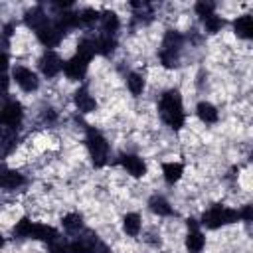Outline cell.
<instances>
[{"label":"cell","instance_id":"obj_1","mask_svg":"<svg viewBox=\"0 0 253 253\" xmlns=\"http://www.w3.org/2000/svg\"><path fill=\"white\" fill-rule=\"evenodd\" d=\"M160 117L162 121L172 126L174 130L184 126V107H182V97L178 89H168L162 97H160V105H158Z\"/></svg>","mask_w":253,"mask_h":253},{"label":"cell","instance_id":"obj_26","mask_svg":"<svg viewBox=\"0 0 253 253\" xmlns=\"http://www.w3.org/2000/svg\"><path fill=\"white\" fill-rule=\"evenodd\" d=\"M204 26H206V30H208L210 34H217V32L225 26V20L219 18L217 14H211V16H208V18H204Z\"/></svg>","mask_w":253,"mask_h":253},{"label":"cell","instance_id":"obj_25","mask_svg":"<svg viewBox=\"0 0 253 253\" xmlns=\"http://www.w3.org/2000/svg\"><path fill=\"white\" fill-rule=\"evenodd\" d=\"M61 223H63V227H65L69 233H75V231H81V227H83V217H81L79 213H67Z\"/></svg>","mask_w":253,"mask_h":253},{"label":"cell","instance_id":"obj_18","mask_svg":"<svg viewBox=\"0 0 253 253\" xmlns=\"http://www.w3.org/2000/svg\"><path fill=\"white\" fill-rule=\"evenodd\" d=\"M196 113H198L200 121H204V123H208V125H211V123H215V121H217V109H215L211 103H208V101L198 103Z\"/></svg>","mask_w":253,"mask_h":253},{"label":"cell","instance_id":"obj_22","mask_svg":"<svg viewBox=\"0 0 253 253\" xmlns=\"http://www.w3.org/2000/svg\"><path fill=\"white\" fill-rule=\"evenodd\" d=\"M204 245H206V237L202 235L200 229L188 233V237H186V249H188L190 253H200V251L204 249Z\"/></svg>","mask_w":253,"mask_h":253},{"label":"cell","instance_id":"obj_7","mask_svg":"<svg viewBox=\"0 0 253 253\" xmlns=\"http://www.w3.org/2000/svg\"><path fill=\"white\" fill-rule=\"evenodd\" d=\"M24 22H26V26H28V28H32V30L38 34V32H40L42 28H45L51 20L47 18V14L43 12V8H42V6H36V8H32V10H28V12H26Z\"/></svg>","mask_w":253,"mask_h":253},{"label":"cell","instance_id":"obj_21","mask_svg":"<svg viewBox=\"0 0 253 253\" xmlns=\"http://www.w3.org/2000/svg\"><path fill=\"white\" fill-rule=\"evenodd\" d=\"M123 229L126 235L136 237L140 233V215L138 213H126L123 217Z\"/></svg>","mask_w":253,"mask_h":253},{"label":"cell","instance_id":"obj_8","mask_svg":"<svg viewBox=\"0 0 253 253\" xmlns=\"http://www.w3.org/2000/svg\"><path fill=\"white\" fill-rule=\"evenodd\" d=\"M14 79H16V83L24 89V91H36L38 89V85H40V81H38V75L32 71V69H28V67H16L14 69Z\"/></svg>","mask_w":253,"mask_h":253},{"label":"cell","instance_id":"obj_27","mask_svg":"<svg viewBox=\"0 0 253 253\" xmlns=\"http://www.w3.org/2000/svg\"><path fill=\"white\" fill-rule=\"evenodd\" d=\"M126 85H128V91H130L132 95H140L142 89H144V79H142V75H138V73H130V75L126 77Z\"/></svg>","mask_w":253,"mask_h":253},{"label":"cell","instance_id":"obj_3","mask_svg":"<svg viewBox=\"0 0 253 253\" xmlns=\"http://www.w3.org/2000/svg\"><path fill=\"white\" fill-rule=\"evenodd\" d=\"M239 219V211L231 210V208H223V206H213L208 211H204L202 215V225H206L208 229H217L221 225L227 223H235Z\"/></svg>","mask_w":253,"mask_h":253},{"label":"cell","instance_id":"obj_32","mask_svg":"<svg viewBox=\"0 0 253 253\" xmlns=\"http://www.w3.org/2000/svg\"><path fill=\"white\" fill-rule=\"evenodd\" d=\"M186 223H188L190 231H196V229H198V221H196L194 217H188V219H186Z\"/></svg>","mask_w":253,"mask_h":253},{"label":"cell","instance_id":"obj_10","mask_svg":"<svg viewBox=\"0 0 253 253\" xmlns=\"http://www.w3.org/2000/svg\"><path fill=\"white\" fill-rule=\"evenodd\" d=\"M87 65H89V61L75 53L71 59H67L63 63V71H65V75L69 79H81L85 75V71H87Z\"/></svg>","mask_w":253,"mask_h":253},{"label":"cell","instance_id":"obj_33","mask_svg":"<svg viewBox=\"0 0 253 253\" xmlns=\"http://www.w3.org/2000/svg\"><path fill=\"white\" fill-rule=\"evenodd\" d=\"M251 160H253V150H251Z\"/></svg>","mask_w":253,"mask_h":253},{"label":"cell","instance_id":"obj_31","mask_svg":"<svg viewBox=\"0 0 253 253\" xmlns=\"http://www.w3.org/2000/svg\"><path fill=\"white\" fill-rule=\"evenodd\" d=\"M239 219L243 221H253V204L245 206L243 210H239Z\"/></svg>","mask_w":253,"mask_h":253},{"label":"cell","instance_id":"obj_13","mask_svg":"<svg viewBox=\"0 0 253 253\" xmlns=\"http://www.w3.org/2000/svg\"><path fill=\"white\" fill-rule=\"evenodd\" d=\"M233 30H235V36L253 40V16H239L233 22Z\"/></svg>","mask_w":253,"mask_h":253},{"label":"cell","instance_id":"obj_16","mask_svg":"<svg viewBox=\"0 0 253 253\" xmlns=\"http://www.w3.org/2000/svg\"><path fill=\"white\" fill-rule=\"evenodd\" d=\"M101 30L107 36H115V32L119 30V16L111 10H105L101 14Z\"/></svg>","mask_w":253,"mask_h":253},{"label":"cell","instance_id":"obj_20","mask_svg":"<svg viewBox=\"0 0 253 253\" xmlns=\"http://www.w3.org/2000/svg\"><path fill=\"white\" fill-rule=\"evenodd\" d=\"M148 206H150V210H152L154 213H158V215H172V206L168 204L166 198H162V196H158V194L148 200Z\"/></svg>","mask_w":253,"mask_h":253},{"label":"cell","instance_id":"obj_29","mask_svg":"<svg viewBox=\"0 0 253 253\" xmlns=\"http://www.w3.org/2000/svg\"><path fill=\"white\" fill-rule=\"evenodd\" d=\"M196 14L204 20V18H208V16H211V14H215V4L213 2H210V0H200V2H196Z\"/></svg>","mask_w":253,"mask_h":253},{"label":"cell","instance_id":"obj_11","mask_svg":"<svg viewBox=\"0 0 253 253\" xmlns=\"http://www.w3.org/2000/svg\"><path fill=\"white\" fill-rule=\"evenodd\" d=\"M119 162H121V166H123L130 176H134V178H140V176L146 174V166H144L142 158L136 156V154H123V156L119 158Z\"/></svg>","mask_w":253,"mask_h":253},{"label":"cell","instance_id":"obj_28","mask_svg":"<svg viewBox=\"0 0 253 253\" xmlns=\"http://www.w3.org/2000/svg\"><path fill=\"white\" fill-rule=\"evenodd\" d=\"M32 231H34V223L28 217H22L14 225V235H18V237H32Z\"/></svg>","mask_w":253,"mask_h":253},{"label":"cell","instance_id":"obj_24","mask_svg":"<svg viewBox=\"0 0 253 253\" xmlns=\"http://www.w3.org/2000/svg\"><path fill=\"white\" fill-rule=\"evenodd\" d=\"M97 53V42L95 40H91V38H83L81 42H79V45H77V55H81V57H85L87 61H91V57Z\"/></svg>","mask_w":253,"mask_h":253},{"label":"cell","instance_id":"obj_9","mask_svg":"<svg viewBox=\"0 0 253 253\" xmlns=\"http://www.w3.org/2000/svg\"><path fill=\"white\" fill-rule=\"evenodd\" d=\"M38 40L45 45V47H55L59 42H61V38H63V32L55 26V22H49L45 28H42L38 34Z\"/></svg>","mask_w":253,"mask_h":253},{"label":"cell","instance_id":"obj_30","mask_svg":"<svg viewBox=\"0 0 253 253\" xmlns=\"http://www.w3.org/2000/svg\"><path fill=\"white\" fill-rule=\"evenodd\" d=\"M79 20H81V24H85V26H93L97 20H101V14H99L95 8H85V10L79 12Z\"/></svg>","mask_w":253,"mask_h":253},{"label":"cell","instance_id":"obj_19","mask_svg":"<svg viewBox=\"0 0 253 253\" xmlns=\"http://www.w3.org/2000/svg\"><path fill=\"white\" fill-rule=\"evenodd\" d=\"M182 172H184V166L180 162H166L162 166V174H164V180L168 184H174L182 178Z\"/></svg>","mask_w":253,"mask_h":253},{"label":"cell","instance_id":"obj_2","mask_svg":"<svg viewBox=\"0 0 253 253\" xmlns=\"http://www.w3.org/2000/svg\"><path fill=\"white\" fill-rule=\"evenodd\" d=\"M182 45H184V36L176 30H168L162 40V47H160V61L164 67H168V69L178 67Z\"/></svg>","mask_w":253,"mask_h":253},{"label":"cell","instance_id":"obj_17","mask_svg":"<svg viewBox=\"0 0 253 253\" xmlns=\"http://www.w3.org/2000/svg\"><path fill=\"white\" fill-rule=\"evenodd\" d=\"M75 105H77V109L81 113H91V111H95L97 101L87 93V89H79L75 93Z\"/></svg>","mask_w":253,"mask_h":253},{"label":"cell","instance_id":"obj_6","mask_svg":"<svg viewBox=\"0 0 253 253\" xmlns=\"http://www.w3.org/2000/svg\"><path fill=\"white\" fill-rule=\"evenodd\" d=\"M38 65H40V71H42L45 77H55V75L63 69V61H61L59 55H57L55 51H51V49H47V51L40 57Z\"/></svg>","mask_w":253,"mask_h":253},{"label":"cell","instance_id":"obj_12","mask_svg":"<svg viewBox=\"0 0 253 253\" xmlns=\"http://www.w3.org/2000/svg\"><path fill=\"white\" fill-rule=\"evenodd\" d=\"M55 22V26L65 34L67 30H73V28H77L79 24H81V20H79V12H71V10H63V12H59V16L53 20Z\"/></svg>","mask_w":253,"mask_h":253},{"label":"cell","instance_id":"obj_15","mask_svg":"<svg viewBox=\"0 0 253 253\" xmlns=\"http://www.w3.org/2000/svg\"><path fill=\"white\" fill-rule=\"evenodd\" d=\"M32 237H34V239L47 241V243H53L55 239H59V233H57L53 227H49V225H43V223H34Z\"/></svg>","mask_w":253,"mask_h":253},{"label":"cell","instance_id":"obj_4","mask_svg":"<svg viewBox=\"0 0 253 253\" xmlns=\"http://www.w3.org/2000/svg\"><path fill=\"white\" fill-rule=\"evenodd\" d=\"M85 142H87L89 156H91L93 164H95L97 168H101V166L107 162V156H109V142H107V138H105L99 130L89 128V130H87V138H85Z\"/></svg>","mask_w":253,"mask_h":253},{"label":"cell","instance_id":"obj_14","mask_svg":"<svg viewBox=\"0 0 253 253\" xmlns=\"http://www.w3.org/2000/svg\"><path fill=\"white\" fill-rule=\"evenodd\" d=\"M24 182H26L24 176H22L20 172H16V170H4L2 176H0V186H2L4 190H16V188H20Z\"/></svg>","mask_w":253,"mask_h":253},{"label":"cell","instance_id":"obj_23","mask_svg":"<svg viewBox=\"0 0 253 253\" xmlns=\"http://www.w3.org/2000/svg\"><path fill=\"white\" fill-rule=\"evenodd\" d=\"M95 42H97V53H101V55H109V53H113L115 47H117V40H115V36L101 34L99 38H95Z\"/></svg>","mask_w":253,"mask_h":253},{"label":"cell","instance_id":"obj_5","mask_svg":"<svg viewBox=\"0 0 253 253\" xmlns=\"http://www.w3.org/2000/svg\"><path fill=\"white\" fill-rule=\"evenodd\" d=\"M22 117H24V111H22V105L18 101H8L2 109V115H0V121L6 128H12L16 130L22 123Z\"/></svg>","mask_w":253,"mask_h":253}]
</instances>
